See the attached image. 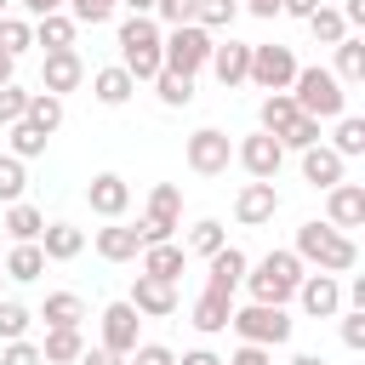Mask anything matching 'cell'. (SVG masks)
I'll use <instances>...</instances> for the list:
<instances>
[{"label": "cell", "instance_id": "1", "mask_svg": "<svg viewBox=\"0 0 365 365\" xmlns=\"http://www.w3.org/2000/svg\"><path fill=\"white\" fill-rule=\"evenodd\" d=\"M297 262H314L319 274H348V268L359 262V251H354V240H348L342 228H331V222H302V228H297Z\"/></svg>", "mask_w": 365, "mask_h": 365}, {"label": "cell", "instance_id": "2", "mask_svg": "<svg viewBox=\"0 0 365 365\" xmlns=\"http://www.w3.org/2000/svg\"><path fill=\"white\" fill-rule=\"evenodd\" d=\"M240 285H251V302L285 308V302L297 297V285H302V262H297V251H268L257 268H245Z\"/></svg>", "mask_w": 365, "mask_h": 365}, {"label": "cell", "instance_id": "3", "mask_svg": "<svg viewBox=\"0 0 365 365\" xmlns=\"http://www.w3.org/2000/svg\"><path fill=\"white\" fill-rule=\"evenodd\" d=\"M291 103H297V114H308V120H342L348 91H342V80H336L331 68H297Z\"/></svg>", "mask_w": 365, "mask_h": 365}, {"label": "cell", "instance_id": "4", "mask_svg": "<svg viewBox=\"0 0 365 365\" xmlns=\"http://www.w3.org/2000/svg\"><path fill=\"white\" fill-rule=\"evenodd\" d=\"M120 68L131 80H154L165 68V57H160V23L154 17H125L120 23Z\"/></svg>", "mask_w": 365, "mask_h": 365}, {"label": "cell", "instance_id": "5", "mask_svg": "<svg viewBox=\"0 0 365 365\" xmlns=\"http://www.w3.org/2000/svg\"><path fill=\"white\" fill-rule=\"evenodd\" d=\"M228 325H234L240 342H251V348H279V342H291V314L274 308V302H245V308L228 314Z\"/></svg>", "mask_w": 365, "mask_h": 365}, {"label": "cell", "instance_id": "6", "mask_svg": "<svg viewBox=\"0 0 365 365\" xmlns=\"http://www.w3.org/2000/svg\"><path fill=\"white\" fill-rule=\"evenodd\" d=\"M177 228H182V188H177V182H154L148 211L137 217V240H143V245H165Z\"/></svg>", "mask_w": 365, "mask_h": 365}, {"label": "cell", "instance_id": "7", "mask_svg": "<svg viewBox=\"0 0 365 365\" xmlns=\"http://www.w3.org/2000/svg\"><path fill=\"white\" fill-rule=\"evenodd\" d=\"M211 46H217V40H211L200 23H182V29H171V34L160 40V57H165L171 74H188V80H194V74L211 63Z\"/></svg>", "mask_w": 365, "mask_h": 365}, {"label": "cell", "instance_id": "8", "mask_svg": "<svg viewBox=\"0 0 365 365\" xmlns=\"http://www.w3.org/2000/svg\"><path fill=\"white\" fill-rule=\"evenodd\" d=\"M245 80H257L262 91H291V80H297V57H291V46H251V68H245Z\"/></svg>", "mask_w": 365, "mask_h": 365}, {"label": "cell", "instance_id": "9", "mask_svg": "<svg viewBox=\"0 0 365 365\" xmlns=\"http://www.w3.org/2000/svg\"><path fill=\"white\" fill-rule=\"evenodd\" d=\"M228 160H234V143H228V131H217V125H200V131L188 137V171H200V177H222V171H228Z\"/></svg>", "mask_w": 365, "mask_h": 365}, {"label": "cell", "instance_id": "10", "mask_svg": "<svg viewBox=\"0 0 365 365\" xmlns=\"http://www.w3.org/2000/svg\"><path fill=\"white\" fill-rule=\"evenodd\" d=\"M234 160L251 171V182H274V177H279V165H285V148H279V137H268V131H251V137L234 148Z\"/></svg>", "mask_w": 365, "mask_h": 365}, {"label": "cell", "instance_id": "11", "mask_svg": "<svg viewBox=\"0 0 365 365\" xmlns=\"http://www.w3.org/2000/svg\"><path fill=\"white\" fill-rule=\"evenodd\" d=\"M297 302H302L308 319H331V314H342V285H336V274H302Z\"/></svg>", "mask_w": 365, "mask_h": 365}, {"label": "cell", "instance_id": "12", "mask_svg": "<svg viewBox=\"0 0 365 365\" xmlns=\"http://www.w3.org/2000/svg\"><path fill=\"white\" fill-rule=\"evenodd\" d=\"M86 200H91V211H97V217L120 222V217H125V205H131V182H125L120 171H97V177H91V188H86Z\"/></svg>", "mask_w": 365, "mask_h": 365}, {"label": "cell", "instance_id": "13", "mask_svg": "<svg viewBox=\"0 0 365 365\" xmlns=\"http://www.w3.org/2000/svg\"><path fill=\"white\" fill-rule=\"evenodd\" d=\"M137 325H143V319H137L131 302H108V308H103V348L125 359V354L137 348Z\"/></svg>", "mask_w": 365, "mask_h": 365}, {"label": "cell", "instance_id": "14", "mask_svg": "<svg viewBox=\"0 0 365 365\" xmlns=\"http://www.w3.org/2000/svg\"><path fill=\"white\" fill-rule=\"evenodd\" d=\"M274 211H279V188H274V182H245V188L234 194V217H240L245 228L274 222Z\"/></svg>", "mask_w": 365, "mask_h": 365}, {"label": "cell", "instance_id": "15", "mask_svg": "<svg viewBox=\"0 0 365 365\" xmlns=\"http://www.w3.org/2000/svg\"><path fill=\"white\" fill-rule=\"evenodd\" d=\"M211 262V274H205V291H217V297H234L240 291V279H245V268H251V257L240 251V245H222L217 257H205Z\"/></svg>", "mask_w": 365, "mask_h": 365}, {"label": "cell", "instance_id": "16", "mask_svg": "<svg viewBox=\"0 0 365 365\" xmlns=\"http://www.w3.org/2000/svg\"><path fill=\"white\" fill-rule=\"evenodd\" d=\"M80 80H86V63H80V51H46V68H40V91L63 97V91H74Z\"/></svg>", "mask_w": 365, "mask_h": 365}, {"label": "cell", "instance_id": "17", "mask_svg": "<svg viewBox=\"0 0 365 365\" xmlns=\"http://www.w3.org/2000/svg\"><path fill=\"white\" fill-rule=\"evenodd\" d=\"M131 308H137V314H148V319H165V314H177V285L137 274V279H131Z\"/></svg>", "mask_w": 365, "mask_h": 365}, {"label": "cell", "instance_id": "18", "mask_svg": "<svg viewBox=\"0 0 365 365\" xmlns=\"http://www.w3.org/2000/svg\"><path fill=\"white\" fill-rule=\"evenodd\" d=\"M182 268H188V251H182V245H171V240H165V245H143V274H148V279L177 285Z\"/></svg>", "mask_w": 365, "mask_h": 365}, {"label": "cell", "instance_id": "19", "mask_svg": "<svg viewBox=\"0 0 365 365\" xmlns=\"http://www.w3.org/2000/svg\"><path fill=\"white\" fill-rule=\"evenodd\" d=\"M297 120H302V114H297L291 91H268V97H262V108H257V131H268V137H285Z\"/></svg>", "mask_w": 365, "mask_h": 365}, {"label": "cell", "instance_id": "20", "mask_svg": "<svg viewBox=\"0 0 365 365\" xmlns=\"http://www.w3.org/2000/svg\"><path fill=\"white\" fill-rule=\"evenodd\" d=\"M302 177H308L314 188H336V182H342V154L325 148V143L302 148Z\"/></svg>", "mask_w": 365, "mask_h": 365}, {"label": "cell", "instance_id": "21", "mask_svg": "<svg viewBox=\"0 0 365 365\" xmlns=\"http://www.w3.org/2000/svg\"><path fill=\"white\" fill-rule=\"evenodd\" d=\"M325 194H331V228H359L365 222V188L359 182H336Z\"/></svg>", "mask_w": 365, "mask_h": 365}, {"label": "cell", "instance_id": "22", "mask_svg": "<svg viewBox=\"0 0 365 365\" xmlns=\"http://www.w3.org/2000/svg\"><path fill=\"white\" fill-rule=\"evenodd\" d=\"M97 257H103V262H131V257H143V240H137V228H125V222H108V228H97Z\"/></svg>", "mask_w": 365, "mask_h": 365}, {"label": "cell", "instance_id": "23", "mask_svg": "<svg viewBox=\"0 0 365 365\" xmlns=\"http://www.w3.org/2000/svg\"><path fill=\"white\" fill-rule=\"evenodd\" d=\"M40 251H46V262H68V257H80V251H86V234H80L74 222H46Z\"/></svg>", "mask_w": 365, "mask_h": 365}, {"label": "cell", "instance_id": "24", "mask_svg": "<svg viewBox=\"0 0 365 365\" xmlns=\"http://www.w3.org/2000/svg\"><path fill=\"white\" fill-rule=\"evenodd\" d=\"M40 319H46V331H80L86 302H80L74 291H51V297H46V308H40Z\"/></svg>", "mask_w": 365, "mask_h": 365}, {"label": "cell", "instance_id": "25", "mask_svg": "<svg viewBox=\"0 0 365 365\" xmlns=\"http://www.w3.org/2000/svg\"><path fill=\"white\" fill-rule=\"evenodd\" d=\"M245 68H251V46H240V40L211 46V74H217L222 86H240V80H245Z\"/></svg>", "mask_w": 365, "mask_h": 365}, {"label": "cell", "instance_id": "26", "mask_svg": "<svg viewBox=\"0 0 365 365\" xmlns=\"http://www.w3.org/2000/svg\"><path fill=\"white\" fill-rule=\"evenodd\" d=\"M0 228H6V234H11L17 245H40V234H46V217H40L34 205H23V200H17V205H6Z\"/></svg>", "mask_w": 365, "mask_h": 365}, {"label": "cell", "instance_id": "27", "mask_svg": "<svg viewBox=\"0 0 365 365\" xmlns=\"http://www.w3.org/2000/svg\"><path fill=\"white\" fill-rule=\"evenodd\" d=\"M228 314H234V297L200 291V297H194V314H188V319H194V331H205V336H211V331H228Z\"/></svg>", "mask_w": 365, "mask_h": 365}, {"label": "cell", "instance_id": "28", "mask_svg": "<svg viewBox=\"0 0 365 365\" xmlns=\"http://www.w3.org/2000/svg\"><path fill=\"white\" fill-rule=\"evenodd\" d=\"M91 91H97V103H103V108H120V103L137 91V80L114 63V68H97V74H91Z\"/></svg>", "mask_w": 365, "mask_h": 365}, {"label": "cell", "instance_id": "29", "mask_svg": "<svg viewBox=\"0 0 365 365\" xmlns=\"http://www.w3.org/2000/svg\"><path fill=\"white\" fill-rule=\"evenodd\" d=\"M34 46L40 51H74V17H63V11L40 17L34 23Z\"/></svg>", "mask_w": 365, "mask_h": 365}, {"label": "cell", "instance_id": "30", "mask_svg": "<svg viewBox=\"0 0 365 365\" xmlns=\"http://www.w3.org/2000/svg\"><path fill=\"white\" fill-rule=\"evenodd\" d=\"M6 279H17V285H29V279H40L46 274V251L40 245H11V257H6V268H0Z\"/></svg>", "mask_w": 365, "mask_h": 365}, {"label": "cell", "instance_id": "31", "mask_svg": "<svg viewBox=\"0 0 365 365\" xmlns=\"http://www.w3.org/2000/svg\"><path fill=\"white\" fill-rule=\"evenodd\" d=\"M80 354H86L80 331H46V342H40V359L46 365H74Z\"/></svg>", "mask_w": 365, "mask_h": 365}, {"label": "cell", "instance_id": "32", "mask_svg": "<svg viewBox=\"0 0 365 365\" xmlns=\"http://www.w3.org/2000/svg\"><path fill=\"white\" fill-rule=\"evenodd\" d=\"M336 80L342 86H359L365 80V40H336Z\"/></svg>", "mask_w": 365, "mask_h": 365}, {"label": "cell", "instance_id": "33", "mask_svg": "<svg viewBox=\"0 0 365 365\" xmlns=\"http://www.w3.org/2000/svg\"><path fill=\"white\" fill-rule=\"evenodd\" d=\"M29 125H40L46 137L63 125V97H51V91H29V114H23Z\"/></svg>", "mask_w": 365, "mask_h": 365}, {"label": "cell", "instance_id": "34", "mask_svg": "<svg viewBox=\"0 0 365 365\" xmlns=\"http://www.w3.org/2000/svg\"><path fill=\"white\" fill-rule=\"evenodd\" d=\"M154 91H160L165 108H188V103H194V80H188V74H171V68L154 74Z\"/></svg>", "mask_w": 365, "mask_h": 365}, {"label": "cell", "instance_id": "35", "mask_svg": "<svg viewBox=\"0 0 365 365\" xmlns=\"http://www.w3.org/2000/svg\"><path fill=\"white\" fill-rule=\"evenodd\" d=\"M222 245H228V240H222V222H217V217H200V222L188 228V245H182V251H194V257H217Z\"/></svg>", "mask_w": 365, "mask_h": 365}, {"label": "cell", "instance_id": "36", "mask_svg": "<svg viewBox=\"0 0 365 365\" xmlns=\"http://www.w3.org/2000/svg\"><path fill=\"white\" fill-rule=\"evenodd\" d=\"M6 137H11V154H17V160H34V154H46V143H51V137H46L40 125H29V120L6 125Z\"/></svg>", "mask_w": 365, "mask_h": 365}, {"label": "cell", "instance_id": "37", "mask_svg": "<svg viewBox=\"0 0 365 365\" xmlns=\"http://www.w3.org/2000/svg\"><path fill=\"white\" fill-rule=\"evenodd\" d=\"M23 188H29L23 160H17V154H0V205H17V200H23Z\"/></svg>", "mask_w": 365, "mask_h": 365}, {"label": "cell", "instance_id": "38", "mask_svg": "<svg viewBox=\"0 0 365 365\" xmlns=\"http://www.w3.org/2000/svg\"><path fill=\"white\" fill-rule=\"evenodd\" d=\"M29 46H34V29H29L23 17H11V11H6V17H0V51L17 63V51H29Z\"/></svg>", "mask_w": 365, "mask_h": 365}, {"label": "cell", "instance_id": "39", "mask_svg": "<svg viewBox=\"0 0 365 365\" xmlns=\"http://www.w3.org/2000/svg\"><path fill=\"white\" fill-rule=\"evenodd\" d=\"M308 29H314V40H319V46H336V40H348V23H342V11H331V6H319V11L308 17Z\"/></svg>", "mask_w": 365, "mask_h": 365}, {"label": "cell", "instance_id": "40", "mask_svg": "<svg viewBox=\"0 0 365 365\" xmlns=\"http://www.w3.org/2000/svg\"><path fill=\"white\" fill-rule=\"evenodd\" d=\"M234 17H240V6H234V0H200V6H194V23H200L205 34H211V29H228Z\"/></svg>", "mask_w": 365, "mask_h": 365}, {"label": "cell", "instance_id": "41", "mask_svg": "<svg viewBox=\"0 0 365 365\" xmlns=\"http://www.w3.org/2000/svg\"><path fill=\"white\" fill-rule=\"evenodd\" d=\"M29 308L23 302H11V297H0V342H23V331H29Z\"/></svg>", "mask_w": 365, "mask_h": 365}, {"label": "cell", "instance_id": "42", "mask_svg": "<svg viewBox=\"0 0 365 365\" xmlns=\"http://www.w3.org/2000/svg\"><path fill=\"white\" fill-rule=\"evenodd\" d=\"M342 160L348 154H365V120H354V114H342V125H336V143H331Z\"/></svg>", "mask_w": 365, "mask_h": 365}, {"label": "cell", "instance_id": "43", "mask_svg": "<svg viewBox=\"0 0 365 365\" xmlns=\"http://www.w3.org/2000/svg\"><path fill=\"white\" fill-rule=\"evenodd\" d=\"M63 6H68V17H74V23H91V29H97V23H108V17H114V6H120V0H63Z\"/></svg>", "mask_w": 365, "mask_h": 365}, {"label": "cell", "instance_id": "44", "mask_svg": "<svg viewBox=\"0 0 365 365\" xmlns=\"http://www.w3.org/2000/svg\"><path fill=\"white\" fill-rule=\"evenodd\" d=\"M29 114V91L23 86H0V125H17Z\"/></svg>", "mask_w": 365, "mask_h": 365}, {"label": "cell", "instance_id": "45", "mask_svg": "<svg viewBox=\"0 0 365 365\" xmlns=\"http://www.w3.org/2000/svg\"><path fill=\"white\" fill-rule=\"evenodd\" d=\"M125 365H177V354H171L165 342H137V348L125 354Z\"/></svg>", "mask_w": 365, "mask_h": 365}, {"label": "cell", "instance_id": "46", "mask_svg": "<svg viewBox=\"0 0 365 365\" xmlns=\"http://www.w3.org/2000/svg\"><path fill=\"white\" fill-rule=\"evenodd\" d=\"M314 143H319V120H308V114L279 137V148H314Z\"/></svg>", "mask_w": 365, "mask_h": 365}, {"label": "cell", "instance_id": "47", "mask_svg": "<svg viewBox=\"0 0 365 365\" xmlns=\"http://www.w3.org/2000/svg\"><path fill=\"white\" fill-rule=\"evenodd\" d=\"M194 6H200V0H154V11H160V23H171V29H182V23H194Z\"/></svg>", "mask_w": 365, "mask_h": 365}, {"label": "cell", "instance_id": "48", "mask_svg": "<svg viewBox=\"0 0 365 365\" xmlns=\"http://www.w3.org/2000/svg\"><path fill=\"white\" fill-rule=\"evenodd\" d=\"M0 365H46V359H40V348H34V342H6Z\"/></svg>", "mask_w": 365, "mask_h": 365}, {"label": "cell", "instance_id": "49", "mask_svg": "<svg viewBox=\"0 0 365 365\" xmlns=\"http://www.w3.org/2000/svg\"><path fill=\"white\" fill-rule=\"evenodd\" d=\"M342 342H348V348H365V308H354V314L342 319Z\"/></svg>", "mask_w": 365, "mask_h": 365}, {"label": "cell", "instance_id": "50", "mask_svg": "<svg viewBox=\"0 0 365 365\" xmlns=\"http://www.w3.org/2000/svg\"><path fill=\"white\" fill-rule=\"evenodd\" d=\"M222 365H274V359H268V348H251V342H240V348H234Z\"/></svg>", "mask_w": 365, "mask_h": 365}, {"label": "cell", "instance_id": "51", "mask_svg": "<svg viewBox=\"0 0 365 365\" xmlns=\"http://www.w3.org/2000/svg\"><path fill=\"white\" fill-rule=\"evenodd\" d=\"M17 6H23L34 23H40V17H51V11H63V0H17Z\"/></svg>", "mask_w": 365, "mask_h": 365}, {"label": "cell", "instance_id": "52", "mask_svg": "<svg viewBox=\"0 0 365 365\" xmlns=\"http://www.w3.org/2000/svg\"><path fill=\"white\" fill-rule=\"evenodd\" d=\"M279 11H285V17H302V23H308V17L319 11V0H279Z\"/></svg>", "mask_w": 365, "mask_h": 365}, {"label": "cell", "instance_id": "53", "mask_svg": "<svg viewBox=\"0 0 365 365\" xmlns=\"http://www.w3.org/2000/svg\"><path fill=\"white\" fill-rule=\"evenodd\" d=\"M74 365H125V359H120V354H108V348H86Z\"/></svg>", "mask_w": 365, "mask_h": 365}, {"label": "cell", "instance_id": "54", "mask_svg": "<svg viewBox=\"0 0 365 365\" xmlns=\"http://www.w3.org/2000/svg\"><path fill=\"white\" fill-rule=\"evenodd\" d=\"M251 17H279V0H245Z\"/></svg>", "mask_w": 365, "mask_h": 365}, {"label": "cell", "instance_id": "55", "mask_svg": "<svg viewBox=\"0 0 365 365\" xmlns=\"http://www.w3.org/2000/svg\"><path fill=\"white\" fill-rule=\"evenodd\" d=\"M342 23H348V29L365 23V0H348V6H342Z\"/></svg>", "mask_w": 365, "mask_h": 365}, {"label": "cell", "instance_id": "56", "mask_svg": "<svg viewBox=\"0 0 365 365\" xmlns=\"http://www.w3.org/2000/svg\"><path fill=\"white\" fill-rule=\"evenodd\" d=\"M182 365H222L211 348H194V354H182Z\"/></svg>", "mask_w": 365, "mask_h": 365}, {"label": "cell", "instance_id": "57", "mask_svg": "<svg viewBox=\"0 0 365 365\" xmlns=\"http://www.w3.org/2000/svg\"><path fill=\"white\" fill-rule=\"evenodd\" d=\"M120 6H131V17H148L154 11V0H120Z\"/></svg>", "mask_w": 365, "mask_h": 365}, {"label": "cell", "instance_id": "58", "mask_svg": "<svg viewBox=\"0 0 365 365\" xmlns=\"http://www.w3.org/2000/svg\"><path fill=\"white\" fill-rule=\"evenodd\" d=\"M291 365H325L319 354H291Z\"/></svg>", "mask_w": 365, "mask_h": 365}, {"label": "cell", "instance_id": "59", "mask_svg": "<svg viewBox=\"0 0 365 365\" xmlns=\"http://www.w3.org/2000/svg\"><path fill=\"white\" fill-rule=\"evenodd\" d=\"M0 86H11V57L0 51Z\"/></svg>", "mask_w": 365, "mask_h": 365}, {"label": "cell", "instance_id": "60", "mask_svg": "<svg viewBox=\"0 0 365 365\" xmlns=\"http://www.w3.org/2000/svg\"><path fill=\"white\" fill-rule=\"evenodd\" d=\"M6 6H11V0H0V17H6Z\"/></svg>", "mask_w": 365, "mask_h": 365}, {"label": "cell", "instance_id": "61", "mask_svg": "<svg viewBox=\"0 0 365 365\" xmlns=\"http://www.w3.org/2000/svg\"><path fill=\"white\" fill-rule=\"evenodd\" d=\"M0 279H6V274H0Z\"/></svg>", "mask_w": 365, "mask_h": 365}]
</instances>
